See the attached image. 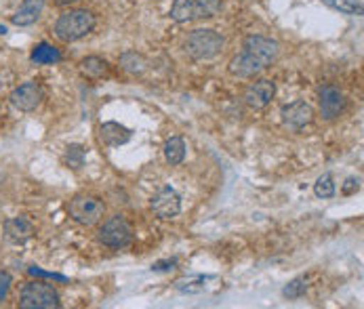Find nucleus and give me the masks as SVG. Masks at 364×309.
Returning a JSON list of instances; mask_svg holds the SVG:
<instances>
[{
  "label": "nucleus",
  "instance_id": "15",
  "mask_svg": "<svg viewBox=\"0 0 364 309\" xmlns=\"http://www.w3.org/2000/svg\"><path fill=\"white\" fill-rule=\"evenodd\" d=\"M100 139L104 146H109V148H118L122 143H127L131 139V131L118 122H104L100 126Z\"/></svg>",
  "mask_w": 364,
  "mask_h": 309
},
{
  "label": "nucleus",
  "instance_id": "21",
  "mask_svg": "<svg viewBox=\"0 0 364 309\" xmlns=\"http://www.w3.org/2000/svg\"><path fill=\"white\" fill-rule=\"evenodd\" d=\"M314 194L318 198H333L335 196V181L331 173H324L322 177H318V181L314 183Z\"/></svg>",
  "mask_w": 364,
  "mask_h": 309
},
{
  "label": "nucleus",
  "instance_id": "19",
  "mask_svg": "<svg viewBox=\"0 0 364 309\" xmlns=\"http://www.w3.org/2000/svg\"><path fill=\"white\" fill-rule=\"evenodd\" d=\"M120 65H122V70H127L129 74H141V72H146L148 61H146L141 55H137L135 51H129L120 57Z\"/></svg>",
  "mask_w": 364,
  "mask_h": 309
},
{
  "label": "nucleus",
  "instance_id": "12",
  "mask_svg": "<svg viewBox=\"0 0 364 309\" xmlns=\"http://www.w3.org/2000/svg\"><path fill=\"white\" fill-rule=\"evenodd\" d=\"M274 93H276V85L267 78L253 82L247 91H245V103L253 109H263L267 107L269 102L274 99Z\"/></svg>",
  "mask_w": 364,
  "mask_h": 309
},
{
  "label": "nucleus",
  "instance_id": "24",
  "mask_svg": "<svg viewBox=\"0 0 364 309\" xmlns=\"http://www.w3.org/2000/svg\"><path fill=\"white\" fill-rule=\"evenodd\" d=\"M11 276L6 273V271H0V301L6 297V293H9V288H11Z\"/></svg>",
  "mask_w": 364,
  "mask_h": 309
},
{
  "label": "nucleus",
  "instance_id": "28",
  "mask_svg": "<svg viewBox=\"0 0 364 309\" xmlns=\"http://www.w3.org/2000/svg\"><path fill=\"white\" fill-rule=\"evenodd\" d=\"M57 6H70V4H76V2H80V0H53Z\"/></svg>",
  "mask_w": 364,
  "mask_h": 309
},
{
  "label": "nucleus",
  "instance_id": "13",
  "mask_svg": "<svg viewBox=\"0 0 364 309\" xmlns=\"http://www.w3.org/2000/svg\"><path fill=\"white\" fill-rule=\"evenodd\" d=\"M346 107V97L339 89L335 87H322L320 91V114L324 120L337 118Z\"/></svg>",
  "mask_w": 364,
  "mask_h": 309
},
{
  "label": "nucleus",
  "instance_id": "11",
  "mask_svg": "<svg viewBox=\"0 0 364 309\" xmlns=\"http://www.w3.org/2000/svg\"><path fill=\"white\" fill-rule=\"evenodd\" d=\"M2 232H4V238L13 244H23L28 242L34 234H36V227L30 219L26 217H13V219H6L4 225H2Z\"/></svg>",
  "mask_w": 364,
  "mask_h": 309
},
{
  "label": "nucleus",
  "instance_id": "22",
  "mask_svg": "<svg viewBox=\"0 0 364 309\" xmlns=\"http://www.w3.org/2000/svg\"><path fill=\"white\" fill-rule=\"evenodd\" d=\"M306 291H308V278H295V280H291L287 286H284V291H282V295L287 297V299H299V297H304L306 295Z\"/></svg>",
  "mask_w": 364,
  "mask_h": 309
},
{
  "label": "nucleus",
  "instance_id": "1",
  "mask_svg": "<svg viewBox=\"0 0 364 309\" xmlns=\"http://www.w3.org/2000/svg\"><path fill=\"white\" fill-rule=\"evenodd\" d=\"M278 53H280V47L276 40L265 38V36H249L245 40L242 53L232 57L228 70L232 76L253 78L278 59Z\"/></svg>",
  "mask_w": 364,
  "mask_h": 309
},
{
  "label": "nucleus",
  "instance_id": "27",
  "mask_svg": "<svg viewBox=\"0 0 364 309\" xmlns=\"http://www.w3.org/2000/svg\"><path fill=\"white\" fill-rule=\"evenodd\" d=\"M354 192H358V179H348L346 181V185H343V194H354Z\"/></svg>",
  "mask_w": 364,
  "mask_h": 309
},
{
  "label": "nucleus",
  "instance_id": "7",
  "mask_svg": "<svg viewBox=\"0 0 364 309\" xmlns=\"http://www.w3.org/2000/svg\"><path fill=\"white\" fill-rule=\"evenodd\" d=\"M97 238L102 244L109 246V249H124L133 242L135 232H133V225L122 215H114V217L105 219L104 225L97 232Z\"/></svg>",
  "mask_w": 364,
  "mask_h": 309
},
{
  "label": "nucleus",
  "instance_id": "14",
  "mask_svg": "<svg viewBox=\"0 0 364 309\" xmlns=\"http://www.w3.org/2000/svg\"><path fill=\"white\" fill-rule=\"evenodd\" d=\"M43 9H45V0H23L19 4V9L15 11L13 15V23L19 26V28H26V26H32L41 19L43 15Z\"/></svg>",
  "mask_w": 364,
  "mask_h": 309
},
{
  "label": "nucleus",
  "instance_id": "8",
  "mask_svg": "<svg viewBox=\"0 0 364 309\" xmlns=\"http://www.w3.org/2000/svg\"><path fill=\"white\" fill-rule=\"evenodd\" d=\"M43 89L38 82L30 80V82H23L19 85L13 93H11V103L13 107H17L19 112H34L41 103H43Z\"/></svg>",
  "mask_w": 364,
  "mask_h": 309
},
{
  "label": "nucleus",
  "instance_id": "3",
  "mask_svg": "<svg viewBox=\"0 0 364 309\" xmlns=\"http://www.w3.org/2000/svg\"><path fill=\"white\" fill-rule=\"evenodd\" d=\"M225 45V38L215 30H194L183 40V51L196 61L213 59Z\"/></svg>",
  "mask_w": 364,
  "mask_h": 309
},
{
  "label": "nucleus",
  "instance_id": "26",
  "mask_svg": "<svg viewBox=\"0 0 364 309\" xmlns=\"http://www.w3.org/2000/svg\"><path fill=\"white\" fill-rule=\"evenodd\" d=\"M175 263H177L175 259H171V261H160V263H154V265H152V269H154V271H166V269H173Z\"/></svg>",
  "mask_w": 364,
  "mask_h": 309
},
{
  "label": "nucleus",
  "instance_id": "18",
  "mask_svg": "<svg viewBox=\"0 0 364 309\" xmlns=\"http://www.w3.org/2000/svg\"><path fill=\"white\" fill-rule=\"evenodd\" d=\"M80 72H82L87 78H102V76L107 74V61L102 59V57H95V55L85 57V59L80 61Z\"/></svg>",
  "mask_w": 364,
  "mask_h": 309
},
{
  "label": "nucleus",
  "instance_id": "20",
  "mask_svg": "<svg viewBox=\"0 0 364 309\" xmlns=\"http://www.w3.org/2000/svg\"><path fill=\"white\" fill-rule=\"evenodd\" d=\"M322 2L346 15H363V4L358 0H322Z\"/></svg>",
  "mask_w": 364,
  "mask_h": 309
},
{
  "label": "nucleus",
  "instance_id": "5",
  "mask_svg": "<svg viewBox=\"0 0 364 309\" xmlns=\"http://www.w3.org/2000/svg\"><path fill=\"white\" fill-rule=\"evenodd\" d=\"M59 293L47 282H26L19 293V308L23 309H55L59 308Z\"/></svg>",
  "mask_w": 364,
  "mask_h": 309
},
{
  "label": "nucleus",
  "instance_id": "4",
  "mask_svg": "<svg viewBox=\"0 0 364 309\" xmlns=\"http://www.w3.org/2000/svg\"><path fill=\"white\" fill-rule=\"evenodd\" d=\"M221 11V0H175L171 6V19L177 23L210 19Z\"/></svg>",
  "mask_w": 364,
  "mask_h": 309
},
{
  "label": "nucleus",
  "instance_id": "25",
  "mask_svg": "<svg viewBox=\"0 0 364 309\" xmlns=\"http://www.w3.org/2000/svg\"><path fill=\"white\" fill-rule=\"evenodd\" d=\"M30 273H32V276H41V278H53V280H59V282L65 280L63 276H57V273H51V271H43V269H38V267H30Z\"/></svg>",
  "mask_w": 364,
  "mask_h": 309
},
{
  "label": "nucleus",
  "instance_id": "9",
  "mask_svg": "<svg viewBox=\"0 0 364 309\" xmlns=\"http://www.w3.org/2000/svg\"><path fill=\"white\" fill-rule=\"evenodd\" d=\"M314 120V109L310 103L295 102L282 107V124L291 131H301Z\"/></svg>",
  "mask_w": 364,
  "mask_h": 309
},
{
  "label": "nucleus",
  "instance_id": "17",
  "mask_svg": "<svg viewBox=\"0 0 364 309\" xmlns=\"http://www.w3.org/2000/svg\"><path fill=\"white\" fill-rule=\"evenodd\" d=\"M164 158L171 166H177L183 162L186 158V141L181 137H171L166 143H164Z\"/></svg>",
  "mask_w": 364,
  "mask_h": 309
},
{
  "label": "nucleus",
  "instance_id": "6",
  "mask_svg": "<svg viewBox=\"0 0 364 309\" xmlns=\"http://www.w3.org/2000/svg\"><path fill=\"white\" fill-rule=\"evenodd\" d=\"M68 212L70 217L78 223V225H85V227H91V225H97L105 215V205L104 200H100L97 196H87V194H80V196H74L68 205Z\"/></svg>",
  "mask_w": 364,
  "mask_h": 309
},
{
  "label": "nucleus",
  "instance_id": "2",
  "mask_svg": "<svg viewBox=\"0 0 364 309\" xmlns=\"http://www.w3.org/2000/svg\"><path fill=\"white\" fill-rule=\"evenodd\" d=\"M93 28H95V15L85 9H74L59 15V19L55 21V36L61 43H76L87 34H91Z\"/></svg>",
  "mask_w": 364,
  "mask_h": 309
},
{
  "label": "nucleus",
  "instance_id": "23",
  "mask_svg": "<svg viewBox=\"0 0 364 309\" xmlns=\"http://www.w3.org/2000/svg\"><path fill=\"white\" fill-rule=\"evenodd\" d=\"M208 278L205 276H198V278H190V280H179L177 282V291L181 293H200L205 288V282Z\"/></svg>",
  "mask_w": 364,
  "mask_h": 309
},
{
  "label": "nucleus",
  "instance_id": "16",
  "mask_svg": "<svg viewBox=\"0 0 364 309\" xmlns=\"http://www.w3.org/2000/svg\"><path fill=\"white\" fill-rule=\"evenodd\" d=\"M30 57H32V61H34V63H38V65H51V63L61 61V53L57 51L53 45H49V43H41V45H36Z\"/></svg>",
  "mask_w": 364,
  "mask_h": 309
},
{
  "label": "nucleus",
  "instance_id": "10",
  "mask_svg": "<svg viewBox=\"0 0 364 309\" xmlns=\"http://www.w3.org/2000/svg\"><path fill=\"white\" fill-rule=\"evenodd\" d=\"M150 205L160 219H173L181 212V198L173 188H162Z\"/></svg>",
  "mask_w": 364,
  "mask_h": 309
}]
</instances>
